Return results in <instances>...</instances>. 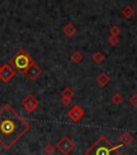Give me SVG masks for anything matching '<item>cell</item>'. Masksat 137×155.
Masks as SVG:
<instances>
[{
	"instance_id": "obj_1",
	"label": "cell",
	"mask_w": 137,
	"mask_h": 155,
	"mask_svg": "<svg viewBox=\"0 0 137 155\" xmlns=\"http://www.w3.org/2000/svg\"><path fill=\"white\" fill-rule=\"evenodd\" d=\"M30 129V124L10 104L0 109V145L10 150Z\"/></svg>"
},
{
	"instance_id": "obj_2",
	"label": "cell",
	"mask_w": 137,
	"mask_h": 155,
	"mask_svg": "<svg viewBox=\"0 0 137 155\" xmlns=\"http://www.w3.org/2000/svg\"><path fill=\"white\" fill-rule=\"evenodd\" d=\"M121 144L114 145L105 136H102L85 152V155H121Z\"/></svg>"
},
{
	"instance_id": "obj_3",
	"label": "cell",
	"mask_w": 137,
	"mask_h": 155,
	"mask_svg": "<svg viewBox=\"0 0 137 155\" xmlns=\"http://www.w3.org/2000/svg\"><path fill=\"white\" fill-rule=\"evenodd\" d=\"M32 64H34L32 57L23 48L19 50L9 61V65L12 66V68H14L19 74H24Z\"/></svg>"
},
{
	"instance_id": "obj_4",
	"label": "cell",
	"mask_w": 137,
	"mask_h": 155,
	"mask_svg": "<svg viewBox=\"0 0 137 155\" xmlns=\"http://www.w3.org/2000/svg\"><path fill=\"white\" fill-rule=\"evenodd\" d=\"M56 147L63 155H67L70 154L75 148V142L71 140L69 137H62L60 140L56 143Z\"/></svg>"
},
{
	"instance_id": "obj_5",
	"label": "cell",
	"mask_w": 137,
	"mask_h": 155,
	"mask_svg": "<svg viewBox=\"0 0 137 155\" xmlns=\"http://www.w3.org/2000/svg\"><path fill=\"white\" fill-rule=\"evenodd\" d=\"M22 104H23V107H24V109L26 110L27 112H29V113H32V112L36 111V108H38L39 101H38V99H36V97H34V95L29 94V95H27V96L25 97L24 99H23Z\"/></svg>"
},
{
	"instance_id": "obj_6",
	"label": "cell",
	"mask_w": 137,
	"mask_h": 155,
	"mask_svg": "<svg viewBox=\"0 0 137 155\" xmlns=\"http://www.w3.org/2000/svg\"><path fill=\"white\" fill-rule=\"evenodd\" d=\"M15 75V71L9 64H5L1 66V70H0V79L5 83H9L12 80Z\"/></svg>"
},
{
	"instance_id": "obj_7",
	"label": "cell",
	"mask_w": 137,
	"mask_h": 155,
	"mask_svg": "<svg viewBox=\"0 0 137 155\" xmlns=\"http://www.w3.org/2000/svg\"><path fill=\"white\" fill-rule=\"evenodd\" d=\"M41 73H42V69L39 67L36 63H34V64H32L28 69H27L26 72H25V74H26L31 81H34V80H36L40 75H41Z\"/></svg>"
},
{
	"instance_id": "obj_8",
	"label": "cell",
	"mask_w": 137,
	"mask_h": 155,
	"mask_svg": "<svg viewBox=\"0 0 137 155\" xmlns=\"http://www.w3.org/2000/svg\"><path fill=\"white\" fill-rule=\"evenodd\" d=\"M67 115L72 120L73 122H78L82 120L84 116V110L80 108L79 106H74L70 109V111L67 112Z\"/></svg>"
},
{
	"instance_id": "obj_9",
	"label": "cell",
	"mask_w": 137,
	"mask_h": 155,
	"mask_svg": "<svg viewBox=\"0 0 137 155\" xmlns=\"http://www.w3.org/2000/svg\"><path fill=\"white\" fill-rule=\"evenodd\" d=\"M119 140L121 142V145H124V147H131L134 142V137L131 135L128 131H124L119 136Z\"/></svg>"
},
{
	"instance_id": "obj_10",
	"label": "cell",
	"mask_w": 137,
	"mask_h": 155,
	"mask_svg": "<svg viewBox=\"0 0 137 155\" xmlns=\"http://www.w3.org/2000/svg\"><path fill=\"white\" fill-rule=\"evenodd\" d=\"M62 31L67 37H69V38H72V37H74L75 35H76L77 28L72 24V23H67V24L64 25V27H63V29H62Z\"/></svg>"
},
{
	"instance_id": "obj_11",
	"label": "cell",
	"mask_w": 137,
	"mask_h": 155,
	"mask_svg": "<svg viewBox=\"0 0 137 155\" xmlns=\"http://www.w3.org/2000/svg\"><path fill=\"white\" fill-rule=\"evenodd\" d=\"M96 82H98V84H99L101 87H105L106 85L111 82V77H109L107 73L102 72L98 75V78H96Z\"/></svg>"
},
{
	"instance_id": "obj_12",
	"label": "cell",
	"mask_w": 137,
	"mask_h": 155,
	"mask_svg": "<svg viewBox=\"0 0 137 155\" xmlns=\"http://www.w3.org/2000/svg\"><path fill=\"white\" fill-rule=\"evenodd\" d=\"M121 13H122V15L125 17V18L129 19V18H131V17L134 16L135 10L133 9V7H131L130 5H125V7L121 10Z\"/></svg>"
},
{
	"instance_id": "obj_13",
	"label": "cell",
	"mask_w": 137,
	"mask_h": 155,
	"mask_svg": "<svg viewBox=\"0 0 137 155\" xmlns=\"http://www.w3.org/2000/svg\"><path fill=\"white\" fill-rule=\"evenodd\" d=\"M83 59H84V56H83V54L80 53L79 51L74 52V53L71 55V61H72V63L75 64V65L80 64L83 61Z\"/></svg>"
},
{
	"instance_id": "obj_14",
	"label": "cell",
	"mask_w": 137,
	"mask_h": 155,
	"mask_svg": "<svg viewBox=\"0 0 137 155\" xmlns=\"http://www.w3.org/2000/svg\"><path fill=\"white\" fill-rule=\"evenodd\" d=\"M92 61L96 64V65H101L104 61H105V56L101 53V52H95L92 54Z\"/></svg>"
},
{
	"instance_id": "obj_15",
	"label": "cell",
	"mask_w": 137,
	"mask_h": 155,
	"mask_svg": "<svg viewBox=\"0 0 137 155\" xmlns=\"http://www.w3.org/2000/svg\"><path fill=\"white\" fill-rule=\"evenodd\" d=\"M74 97V92L71 90L70 87H65L64 90L61 92V98H67V99H73Z\"/></svg>"
},
{
	"instance_id": "obj_16",
	"label": "cell",
	"mask_w": 137,
	"mask_h": 155,
	"mask_svg": "<svg viewBox=\"0 0 137 155\" xmlns=\"http://www.w3.org/2000/svg\"><path fill=\"white\" fill-rule=\"evenodd\" d=\"M123 101V97L120 93H115V94L111 96V102L115 104H120Z\"/></svg>"
},
{
	"instance_id": "obj_17",
	"label": "cell",
	"mask_w": 137,
	"mask_h": 155,
	"mask_svg": "<svg viewBox=\"0 0 137 155\" xmlns=\"http://www.w3.org/2000/svg\"><path fill=\"white\" fill-rule=\"evenodd\" d=\"M121 29L119 26H117V25H113V26L109 28V34H111V36H114V37H118V35L120 34Z\"/></svg>"
},
{
	"instance_id": "obj_18",
	"label": "cell",
	"mask_w": 137,
	"mask_h": 155,
	"mask_svg": "<svg viewBox=\"0 0 137 155\" xmlns=\"http://www.w3.org/2000/svg\"><path fill=\"white\" fill-rule=\"evenodd\" d=\"M44 153H45V155H53L55 153V147L51 143L46 144L44 148Z\"/></svg>"
},
{
	"instance_id": "obj_19",
	"label": "cell",
	"mask_w": 137,
	"mask_h": 155,
	"mask_svg": "<svg viewBox=\"0 0 137 155\" xmlns=\"http://www.w3.org/2000/svg\"><path fill=\"white\" fill-rule=\"evenodd\" d=\"M108 42L111 43V46H116L119 43V39L118 37H114V36H109L108 38Z\"/></svg>"
},
{
	"instance_id": "obj_20",
	"label": "cell",
	"mask_w": 137,
	"mask_h": 155,
	"mask_svg": "<svg viewBox=\"0 0 137 155\" xmlns=\"http://www.w3.org/2000/svg\"><path fill=\"white\" fill-rule=\"evenodd\" d=\"M129 101H130L131 106L134 107V108H137V94H133L132 96L130 97Z\"/></svg>"
},
{
	"instance_id": "obj_21",
	"label": "cell",
	"mask_w": 137,
	"mask_h": 155,
	"mask_svg": "<svg viewBox=\"0 0 137 155\" xmlns=\"http://www.w3.org/2000/svg\"><path fill=\"white\" fill-rule=\"evenodd\" d=\"M61 102H62L64 106H69V104L72 102V100L71 99H67V98H61Z\"/></svg>"
},
{
	"instance_id": "obj_22",
	"label": "cell",
	"mask_w": 137,
	"mask_h": 155,
	"mask_svg": "<svg viewBox=\"0 0 137 155\" xmlns=\"http://www.w3.org/2000/svg\"><path fill=\"white\" fill-rule=\"evenodd\" d=\"M0 70H1V66H0Z\"/></svg>"
}]
</instances>
